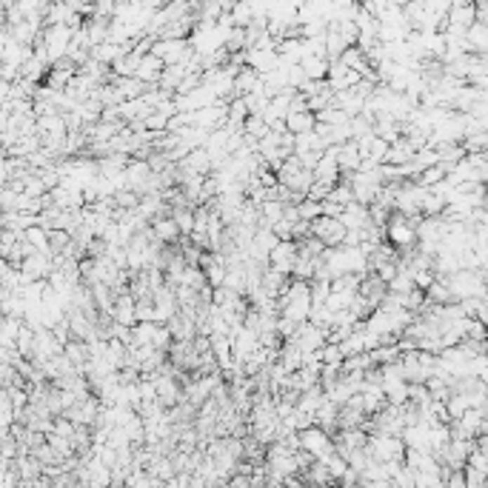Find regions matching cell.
Wrapping results in <instances>:
<instances>
[{
	"label": "cell",
	"mask_w": 488,
	"mask_h": 488,
	"mask_svg": "<svg viewBox=\"0 0 488 488\" xmlns=\"http://www.w3.org/2000/svg\"><path fill=\"white\" fill-rule=\"evenodd\" d=\"M297 437H300V449L303 451H308L315 460H323L326 454H331L334 451V442H331V434L326 431V428H320V426H305V428H300L297 431Z\"/></svg>",
	"instance_id": "cell-1"
},
{
	"label": "cell",
	"mask_w": 488,
	"mask_h": 488,
	"mask_svg": "<svg viewBox=\"0 0 488 488\" xmlns=\"http://www.w3.org/2000/svg\"><path fill=\"white\" fill-rule=\"evenodd\" d=\"M152 55H157L160 60H163V66H169V63H180V60H186L189 55H192V46H189V40L186 37H157L154 43H152V49H149Z\"/></svg>",
	"instance_id": "cell-2"
},
{
	"label": "cell",
	"mask_w": 488,
	"mask_h": 488,
	"mask_svg": "<svg viewBox=\"0 0 488 488\" xmlns=\"http://www.w3.org/2000/svg\"><path fill=\"white\" fill-rule=\"evenodd\" d=\"M312 235L317 240H323V246H340L343 243V235H345V226L340 223L337 217L320 214V217L312 220Z\"/></svg>",
	"instance_id": "cell-3"
},
{
	"label": "cell",
	"mask_w": 488,
	"mask_h": 488,
	"mask_svg": "<svg viewBox=\"0 0 488 488\" xmlns=\"http://www.w3.org/2000/svg\"><path fill=\"white\" fill-rule=\"evenodd\" d=\"M297 260V240L286 237V240H277L275 249L269 251V265L283 275H291V265Z\"/></svg>",
	"instance_id": "cell-4"
},
{
	"label": "cell",
	"mask_w": 488,
	"mask_h": 488,
	"mask_svg": "<svg viewBox=\"0 0 488 488\" xmlns=\"http://www.w3.org/2000/svg\"><path fill=\"white\" fill-rule=\"evenodd\" d=\"M246 58H243V63L246 66H251L257 74H263V72H272V69H277L280 63H277V52L275 49H246L243 52Z\"/></svg>",
	"instance_id": "cell-5"
},
{
	"label": "cell",
	"mask_w": 488,
	"mask_h": 488,
	"mask_svg": "<svg viewBox=\"0 0 488 488\" xmlns=\"http://www.w3.org/2000/svg\"><path fill=\"white\" fill-rule=\"evenodd\" d=\"M337 220H340L345 229H363V226H369V206L351 200V203L343 206V211H340Z\"/></svg>",
	"instance_id": "cell-6"
},
{
	"label": "cell",
	"mask_w": 488,
	"mask_h": 488,
	"mask_svg": "<svg viewBox=\"0 0 488 488\" xmlns=\"http://www.w3.org/2000/svg\"><path fill=\"white\" fill-rule=\"evenodd\" d=\"M152 235H154V240H160V243H177L180 240V229H177V223L171 220V214H157V217H152Z\"/></svg>",
	"instance_id": "cell-7"
},
{
	"label": "cell",
	"mask_w": 488,
	"mask_h": 488,
	"mask_svg": "<svg viewBox=\"0 0 488 488\" xmlns=\"http://www.w3.org/2000/svg\"><path fill=\"white\" fill-rule=\"evenodd\" d=\"M160 72H163V60H160L157 55L146 52V55L140 58V63H138V69H135V74H131V77L143 80L146 86H157V77H160Z\"/></svg>",
	"instance_id": "cell-8"
},
{
	"label": "cell",
	"mask_w": 488,
	"mask_h": 488,
	"mask_svg": "<svg viewBox=\"0 0 488 488\" xmlns=\"http://www.w3.org/2000/svg\"><path fill=\"white\" fill-rule=\"evenodd\" d=\"M466 46L474 55H485V49H488V32H485V23L482 20H474L466 29Z\"/></svg>",
	"instance_id": "cell-9"
},
{
	"label": "cell",
	"mask_w": 488,
	"mask_h": 488,
	"mask_svg": "<svg viewBox=\"0 0 488 488\" xmlns=\"http://www.w3.org/2000/svg\"><path fill=\"white\" fill-rule=\"evenodd\" d=\"M360 149H357V143L354 140H345V143H340L337 146V166H340V171H354L360 166Z\"/></svg>",
	"instance_id": "cell-10"
},
{
	"label": "cell",
	"mask_w": 488,
	"mask_h": 488,
	"mask_svg": "<svg viewBox=\"0 0 488 488\" xmlns=\"http://www.w3.org/2000/svg\"><path fill=\"white\" fill-rule=\"evenodd\" d=\"M300 69H303L305 80H326V74H329V60H326V58H315V55H303V58H300Z\"/></svg>",
	"instance_id": "cell-11"
},
{
	"label": "cell",
	"mask_w": 488,
	"mask_h": 488,
	"mask_svg": "<svg viewBox=\"0 0 488 488\" xmlns=\"http://www.w3.org/2000/svg\"><path fill=\"white\" fill-rule=\"evenodd\" d=\"M317 117L315 112H289L286 114V131H291V135H300V131H308V128H315Z\"/></svg>",
	"instance_id": "cell-12"
},
{
	"label": "cell",
	"mask_w": 488,
	"mask_h": 488,
	"mask_svg": "<svg viewBox=\"0 0 488 488\" xmlns=\"http://www.w3.org/2000/svg\"><path fill=\"white\" fill-rule=\"evenodd\" d=\"M171 220L177 223V229H180V235H189V232H192V226H194V211H192V206L171 209Z\"/></svg>",
	"instance_id": "cell-13"
},
{
	"label": "cell",
	"mask_w": 488,
	"mask_h": 488,
	"mask_svg": "<svg viewBox=\"0 0 488 488\" xmlns=\"http://www.w3.org/2000/svg\"><path fill=\"white\" fill-rule=\"evenodd\" d=\"M243 131H246V135H251V138H263L265 135V131H269V123H265L260 114H249L246 120H243Z\"/></svg>",
	"instance_id": "cell-14"
},
{
	"label": "cell",
	"mask_w": 488,
	"mask_h": 488,
	"mask_svg": "<svg viewBox=\"0 0 488 488\" xmlns=\"http://www.w3.org/2000/svg\"><path fill=\"white\" fill-rule=\"evenodd\" d=\"M326 200H334V203L345 206V203H351V200H354V192H351V186H348V183L337 180V183L331 186V192H329V197H326Z\"/></svg>",
	"instance_id": "cell-15"
},
{
	"label": "cell",
	"mask_w": 488,
	"mask_h": 488,
	"mask_svg": "<svg viewBox=\"0 0 488 488\" xmlns=\"http://www.w3.org/2000/svg\"><path fill=\"white\" fill-rule=\"evenodd\" d=\"M297 214H300V220H315V217H320V203L303 197V200L297 203Z\"/></svg>",
	"instance_id": "cell-16"
},
{
	"label": "cell",
	"mask_w": 488,
	"mask_h": 488,
	"mask_svg": "<svg viewBox=\"0 0 488 488\" xmlns=\"http://www.w3.org/2000/svg\"><path fill=\"white\" fill-rule=\"evenodd\" d=\"M463 477H466V488H482L488 482V474H482L477 468H468V466H463Z\"/></svg>",
	"instance_id": "cell-17"
},
{
	"label": "cell",
	"mask_w": 488,
	"mask_h": 488,
	"mask_svg": "<svg viewBox=\"0 0 488 488\" xmlns=\"http://www.w3.org/2000/svg\"><path fill=\"white\" fill-rule=\"evenodd\" d=\"M114 9V0H98V12H112Z\"/></svg>",
	"instance_id": "cell-18"
}]
</instances>
